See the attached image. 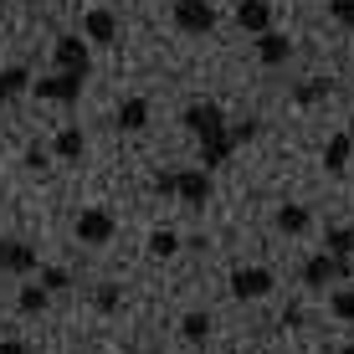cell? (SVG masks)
Masks as SVG:
<instances>
[{"mask_svg": "<svg viewBox=\"0 0 354 354\" xmlns=\"http://www.w3.org/2000/svg\"><path fill=\"white\" fill-rule=\"evenodd\" d=\"M180 124H185V133H195V139H221V133L231 129L221 103H211V97H195V103H185V113H180Z\"/></svg>", "mask_w": 354, "mask_h": 354, "instance_id": "1", "label": "cell"}, {"mask_svg": "<svg viewBox=\"0 0 354 354\" xmlns=\"http://www.w3.org/2000/svg\"><path fill=\"white\" fill-rule=\"evenodd\" d=\"M72 231H77L82 247H108V241H113V231H118V221L103 211V205H88V211L77 216V226H72Z\"/></svg>", "mask_w": 354, "mask_h": 354, "instance_id": "2", "label": "cell"}, {"mask_svg": "<svg viewBox=\"0 0 354 354\" xmlns=\"http://www.w3.org/2000/svg\"><path fill=\"white\" fill-rule=\"evenodd\" d=\"M354 267L344 257H328V252H313L308 262H303V288H328V283H344Z\"/></svg>", "mask_w": 354, "mask_h": 354, "instance_id": "3", "label": "cell"}, {"mask_svg": "<svg viewBox=\"0 0 354 354\" xmlns=\"http://www.w3.org/2000/svg\"><path fill=\"white\" fill-rule=\"evenodd\" d=\"M272 288H277V277L267 272V267H236V272H231V298H241V303H257Z\"/></svg>", "mask_w": 354, "mask_h": 354, "instance_id": "4", "label": "cell"}, {"mask_svg": "<svg viewBox=\"0 0 354 354\" xmlns=\"http://www.w3.org/2000/svg\"><path fill=\"white\" fill-rule=\"evenodd\" d=\"M175 26L185 36H205L216 26V6L211 0H175Z\"/></svg>", "mask_w": 354, "mask_h": 354, "instance_id": "5", "label": "cell"}, {"mask_svg": "<svg viewBox=\"0 0 354 354\" xmlns=\"http://www.w3.org/2000/svg\"><path fill=\"white\" fill-rule=\"evenodd\" d=\"M57 72H72V77H88L93 72V57H88V41L82 36H57Z\"/></svg>", "mask_w": 354, "mask_h": 354, "instance_id": "6", "label": "cell"}, {"mask_svg": "<svg viewBox=\"0 0 354 354\" xmlns=\"http://www.w3.org/2000/svg\"><path fill=\"white\" fill-rule=\"evenodd\" d=\"M82 82H88V77H72V72H52V77L31 82V93H36V97H46V103H77V97H82Z\"/></svg>", "mask_w": 354, "mask_h": 354, "instance_id": "7", "label": "cell"}, {"mask_svg": "<svg viewBox=\"0 0 354 354\" xmlns=\"http://www.w3.org/2000/svg\"><path fill=\"white\" fill-rule=\"evenodd\" d=\"M175 201H180V205H190V211H201V205L211 201V169H201V165L180 169V190H175Z\"/></svg>", "mask_w": 354, "mask_h": 354, "instance_id": "8", "label": "cell"}, {"mask_svg": "<svg viewBox=\"0 0 354 354\" xmlns=\"http://www.w3.org/2000/svg\"><path fill=\"white\" fill-rule=\"evenodd\" d=\"M41 267V257H36V247H26V241H0V272L10 277H26Z\"/></svg>", "mask_w": 354, "mask_h": 354, "instance_id": "9", "label": "cell"}, {"mask_svg": "<svg viewBox=\"0 0 354 354\" xmlns=\"http://www.w3.org/2000/svg\"><path fill=\"white\" fill-rule=\"evenodd\" d=\"M236 26L252 31V36H267L272 31V6H267V0H241L236 6Z\"/></svg>", "mask_w": 354, "mask_h": 354, "instance_id": "10", "label": "cell"}, {"mask_svg": "<svg viewBox=\"0 0 354 354\" xmlns=\"http://www.w3.org/2000/svg\"><path fill=\"white\" fill-rule=\"evenodd\" d=\"M82 36H88V41H113V36H118L113 10H108V6H93L88 16H82Z\"/></svg>", "mask_w": 354, "mask_h": 354, "instance_id": "11", "label": "cell"}, {"mask_svg": "<svg viewBox=\"0 0 354 354\" xmlns=\"http://www.w3.org/2000/svg\"><path fill=\"white\" fill-rule=\"evenodd\" d=\"M257 57H262V67H283L292 57V41L283 31H267V36H257Z\"/></svg>", "mask_w": 354, "mask_h": 354, "instance_id": "12", "label": "cell"}, {"mask_svg": "<svg viewBox=\"0 0 354 354\" xmlns=\"http://www.w3.org/2000/svg\"><path fill=\"white\" fill-rule=\"evenodd\" d=\"M118 129L124 133L149 129V97H124V103H118Z\"/></svg>", "mask_w": 354, "mask_h": 354, "instance_id": "13", "label": "cell"}, {"mask_svg": "<svg viewBox=\"0 0 354 354\" xmlns=\"http://www.w3.org/2000/svg\"><path fill=\"white\" fill-rule=\"evenodd\" d=\"M272 226L283 231V236H303V231L313 226V216H308V205H277Z\"/></svg>", "mask_w": 354, "mask_h": 354, "instance_id": "14", "label": "cell"}, {"mask_svg": "<svg viewBox=\"0 0 354 354\" xmlns=\"http://www.w3.org/2000/svg\"><path fill=\"white\" fill-rule=\"evenodd\" d=\"M349 154H354V139H349V133H334V139L324 144V169H328V175H344Z\"/></svg>", "mask_w": 354, "mask_h": 354, "instance_id": "15", "label": "cell"}, {"mask_svg": "<svg viewBox=\"0 0 354 354\" xmlns=\"http://www.w3.org/2000/svg\"><path fill=\"white\" fill-rule=\"evenodd\" d=\"M82 149H88V139H82V129L77 124H67L62 133H57V139H52V154H57V160H82Z\"/></svg>", "mask_w": 354, "mask_h": 354, "instance_id": "16", "label": "cell"}, {"mask_svg": "<svg viewBox=\"0 0 354 354\" xmlns=\"http://www.w3.org/2000/svg\"><path fill=\"white\" fill-rule=\"evenodd\" d=\"M231 149H236V144H231V129L221 133V139H205V144H201V169L226 165V160H231Z\"/></svg>", "mask_w": 354, "mask_h": 354, "instance_id": "17", "label": "cell"}, {"mask_svg": "<svg viewBox=\"0 0 354 354\" xmlns=\"http://www.w3.org/2000/svg\"><path fill=\"white\" fill-rule=\"evenodd\" d=\"M26 88H31V72H26V67H0V103L21 97Z\"/></svg>", "mask_w": 354, "mask_h": 354, "instance_id": "18", "label": "cell"}, {"mask_svg": "<svg viewBox=\"0 0 354 354\" xmlns=\"http://www.w3.org/2000/svg\"><path fill=\"white\" fill-rule=\"evenodd\" d=\"M211 313H201V308H195V313H185V319H180V334H185V344H205V339H211Z\"/></svg>", "mask_w": 354, "mask_h": 354, "instance_id": "19", "label": "cell"}, {"mask_svg": "<svg viewBox=\"0 0 354 354\" xmlns=\"http://www.w3.org/2000/svg\"><path fill=\"white\" fill-rule=\"evenodd\" d=\"M324 252L328 257H354V226H328V236H324Z\"/></svg>", "mask_w": 354, "mask_h": 354, "instance_id": "20", "label": "cell"}, {"mask_svg": "<svg viewBox=\"0 0 354 354\" xmlns=\"http://www.w3.org/2000/svg\"><path fill=\"white\" fill-rule=\"evenodd\" d=\"M180 252V236L169 226H160V231H149V257H175Z\"/></svg>", "mask_w": 354, "mask_h": 354, "instance_id": "21", "label": "cell"}, {"mask_svg": "<svg viewBox=\"0 0 354 354\" xmlns=\"http://www.w3.org/2000/svg\"><path fill=\"white\" fill-rule=\"evenodd\" d=\"M46 303H52V292H46L41 283H36V288H21V292H16V308H21V313H41Z\"/></svg>", "mask_w": 354, "mask_h": 354, "instance_id": "22", "label": "cell"}, {"mask_svg": "<svg viewBox=\"0 0 354 354\" xmlns=\"http://www.w3.org/2000/svg\"><path fill=\"white\" fill-rule=\"evenodd\" d=\"M328 313L344 319V324H354V288H334V292H328Z\"/></svg>", "mask_w": 354, "mask_h": 354, "instance_id": "23", "label": "cell"}, {"mask_svg": "<svg viewBox=\"0 0 354 354\" xmlns=\"http://www.w3.org/2000/svg\"><path fill=\"white\" fill-rule=\"evenodd\" d=\"M328 93H334V82H324V77H308V82H298V93H292V97H298V103H324Z\"/></svg>", "mask_w": 354, "mask_h": 354, "instance_id": "24", "label": "cell"}, {"mask_svg": "<svg viewBox=\"0 0 354 354\" xmlns=\"http://www.w3.org/2000/svg\"><path fill=\"white\" fill-rule=\"evenodd\" d=\"M41 288L62 292V288H72V272H67V267H41Z\"/></svg>", "mask_w": 354, "mask_h": 354, "instance_id": "25", "label": "cell"}, {"mask_svg": "<svg viewBox=\"0 0 354 354\" xmlns=\"http://www.w3.org/2000/svg\"><path fill=\"white\" fill-rule=\"evenodd\" d=\"M328 16H334L344 31H354V0H328Z\"/></svg>", "mask_w": 354, "mask_h": 354, "instance_id": "26", "label": "cell"}, {"mask_svg": "<svg viewBox=\"0 0 354 354\" xmlns=\"http://www.w3.org/2000/svg\"><path fill=\"white\" fill-rule=\"evenodd\" d=\"M257 139V118H241V124H231V144H252Z\"/></svg>", "mask_w": 354, "mask_h": 354, "instance_id": "27", "label": "cell"}, {"mask_svg": "<svg viewBox=\"0 0 354 354\" xmlns=\"http://www.w3.org/2000/svg\"><path fill=\"white\" fill-rule=\"evenodd\" d=\"M93 303H97L103 313H113V308H118V288H113V283H103V288L93 292Z\"/></svg>", "mask_w": 354, "mask_h": 354, "instance_id": "28", "label": "cell"}, {"mask_svg": "<svg viewBox=\"0 0 354 354\" xmlns=\"http://www.w3.org/2000/svg\"><path fill=\"white\" fill-rule=\"evenodd\" d=\"M154 190H160V195H175V190H180V169H160V175H154Z\"/></svg>", "mask_w": 354, "mask_h": 354, "instance_id": "29", "label": "cell"}, {"mask_svg": "<svg viewBox=\"0 0 354 354\" xmlns=\"http://www.w3.org/2000/svg\"><path fill=\"white\" fill-rule=\"evenodd\" d=\"M0 354H41V349H31V344H21V339H0Z\"/></svg>", "mask_w": 354, "mask_h": 354, "instance_id": "30", "label": "cell"}, {"mask_svg": "<svg viewBox=\"0 0 354 354\" xmlns=\"http://www.w3.org/2000/svg\"><path fill=\"white\" fill-rule=\"evenodd\" d=\"M46 165V149H41V144H31V149H26V169H41Z\"/></svg>", "mask_w": 354, "mask_h": 354, "instance_id": "31", "label": "cell"}, {"mask_svg": "<svg viewBox=\"0 0 354 354\" xmlns=\"http://www.w3.org/2000/svg\"><path fill=\"white\" fill-rule=\"evenodd\" d=\"M339 354H354V344H344V349H339Z\"/></svg>", "mask_w": 354, "mask_h": 354, "instance_id": "32", "label": "cell"}]
</instances>
